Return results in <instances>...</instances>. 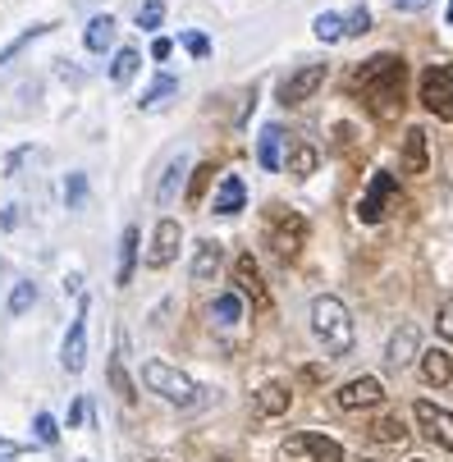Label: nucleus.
Instances as JSON below:
<instances>
[{"label":"nucleus","instance_id":"nucleus-11","mask_svg":"<svg viewBox=\"0 0 453 462\" xmlns=\"http://www.w3.org/2000/svg\"><path fill=\"white\" fill-rule=\"evenodd\" d=\"M380 399H384V384H380L375 375H357V380L339 384V393H335V403H339L344 412H357V408H375Z\"/></svg>","mask_w":453,"mask_h":462},{"label":"nucleus","instance_id":"nucleus-19","mask_svg":"<svg viewBox=\"0 0 453 462\" xmlns=\"http://www.w3.org/2000/svg\"><path fill=\"white\" fill-rule=\"evenodd\" d=\"M134 266H138V225H128L124 238H119V271H115V284H134Z\"/></svg>","mask_w":453,"mask_h":462},{"label":"nucleus","instance_id":"nucleus-2","mask_svg":"<svg viewBox=\"0 0 453 462\" xmlns=\"http://www.w3.org/2000/svg\"><path fill=\"white\" fill-rule=\"evenodd\" d=\"M311 335L326 344L330 357H344L353 353V316L339 298H316L311 302Z\"/></svg>","mask_w":453,"mask_h":462},{"label":"nucleus","instance_id":"nucleus-14","mask_svg":"<svg viewBox=\"0 0 453 462\" xmlns=\"http://www.w3.org/2000/svg\"><path fill=\"white\" fill-rule=\"evenodd\" d=\"M60 362H64V371H83V362H88V311L69 325L64 348H60Z\"/></svg>","mask_w":453,"mask_h":462},{"label":"nucleus","instance_id":"nucleus-8","mask_svg":"<svg viewBox=\"0 0 453 462\" xmlns=\"http://www.w3.org/2000/svg\"><path fill=\"white\" fill-rule=\"evenodd\" d=\"M234 293L238 298H252V307H271V293H266V280L262 271H256V256L252 252H238L234 256Z\"/></svg>","mask_w":453,"mask_h":462},{"label":"nucleus","instance_id":"nucleus-18","mask_svg":"<svg viewBox=\"0 0 453 462\" xmlns=\"http://www.w3.org/2000/svg\"><path fill=\"white\" fill-rule=\"evenodd\" d=\"M289 403H293V393H289V384H280V380H271V384L256 389V412H262V417H284Z\"/></svg>","mask_w":453,"mask_h":462},{"label":"nucleus","instance_id":"nucleus-26","mask_svg":"<svg viewBox=\"0 0 453 462\" xmlns=\"http://www.w3.org/2000/svg\"><path fill=\"white\" fill-rule=\"evenodd\" d=\"M366 435H371L375 444H403V439H408V430H403V421H399V417H380Z\"/></svg>","mask_w":453,"mask_h":462},{"label":"nucleus","instance_id":"nucleus-39","mask_svg":"<svg viewBox=\"0 0 453 462\" xmlns=\"http://www.w3.org/2000/svg\"><path fill=\"white\" fill-rule=\"evenodd\" d=\"M170 51H174L170 37H156V42H152V60H170Z\"/></svg>","mask_w":453,"mask_h":462},{"label":"nucleus","instance_id":"nucleus-37","mask_svg":"<svg viewBox=\"0 0 453 462\" xmlns=\"http://www.w3.org/2000/svg\"><path fill=\"white\" fill-rule=\"evenodd\" d=\"M439 335H444V339L453 344V298H448V302L439 307Z\"/></svg>","mask_w":453,"mask_h":462},{"label":"nucleus","instance_id":"nucleus-34","mask_svg":"<svg viewBox=\"0 0 453 462\" xmlns=\"http://www.w3.org/2000/svg\"><path fill=\"white\" fill-rule=\"evenodd\" d=\"M161 19H165V5H161V0H147V5L138 10V28H161Z\"/></svg>","mask_w":453,"mask_h":462},{"label":"nucleus","instance_id":"nucleus-28","mask_svg":"<svg viewBox=\"0 0 453 462\" xmlns=\"http://www.w3.org/2000/svg\"><path fill=\"white\" fill-rule=\"evenodd\" d=\"M174 92H179V83H174L170 74H161V79H156V83L147 88V97H143V110H161V106H165V101H170Z\"/></svg>","mask_w":453,"mask_h":462},{"label":"nucleus","instance_id":"nucleus-4","mask_svg":"<svg viewBox=\"0 0 453 462\" xmlns=\"http://www.w3.org/2000/svg\"><path fill=\"white\" fill-rule=\"evenodd\" d=\"M266 243L280 261H298V252L307 243V220L289 207H266Z\"/></svg>","mask_w":453,"mask_h":462},{"label":"nucleus","instance_id":"nucleus-22","mask_svg":"<svg viewBox=\"0 0 453 462\" xmlns=\"http://www.w3.org/2000/svg\"><path fill=\"white\" fill-rule=\"evenodd\" d=\"M316 165H320V152H316L311 143H298V147L289 152V161H284V170H289L293 179H307V174H316Z\"/></svg>","mask_w":453,"mask_h":462},{"label":"nucleus","instance_id":"nucleus-43","mask_svg":"<svg viewBox=\"0 0 453 462\" xmlns=\"http://www.w3.org/2000/svg\"><path fill=\"white\" fill-rule=\"evenodd\" d=\"M412 462H430V457H412Z\"/></svg>","mask_w":453,"mask_h":462},{"label":"nucleus","instance_id":"nucleus-23","mask_svg":"<svg viewBox=\"0 0 453 462\" xmlns=\"http://www.w3.org/2000/svg\"><path fill=\"white\" fill-rule=\"evenodd\" d=\"M417 339H421V335H417L412 325H408V329H399V335H394V344H390V366H394V371H403V366H408V362L417 357Z\"/></svg>","mask_w":453,"mask_h":462},{"label":"nucleus","instance_id":"nucleus-29","mask_svg":"<svg viewBox=\"0 0 453 462\" xmlns=\"http://www.w3.org/2000/svg\"><path fill=\"white\" fill-rule=\"evenodd\" d=\"M211 174H216V165H211V161H207V165H198V170L188 174V202H192V207H198V202H202V192L211 188Z\"/></svg>","mask_w":453,"mask_h":462},{"label":"nucleus","instance_id":"nucleus-10","mask_svg":"<svg viewBox=\"0 0 453 462\" xmlns=\"http://www.w3.org/2000/svg\"><path fill=\"white\" fill-rule=\"evenodd\" d=\"M320 83H326V64H302V69H293L280 83V106H302Z\"/></svg>","mask_w":453,"mask_h":462},{"label":"nucleus","instance_id":"nucleus-5","mask_svg":"<svg viewBox=\"0 0 453 462\" xmlns=\"http://www.w3.org/2000/svg\"><path fill=\"white\" fill-rule=\"evenodd\" d=\"M421 101H426L430 115L453 124V69L448 64H430V69L421 74Z\"/></svg>","mask_w":453,"mask_h":462},{"label":"nucleus","instance_id":"nucleus-32","mask_svg":"<svg viewBox=\"0 0 453 462\" xmlns=\"http://www.w3.org/2000/svg\"><path fill=\"white\" fill-rule=\"evenodd\" d=\"M32 302H37V284H14V293H10V316H23Z\"/></svg>","mask_w":453,"mask_h":462},{"label":"nucleus","instance_id":"nucleus-38","mask_svg":"<svg viewBox=\"0 0 453 462\" xmlns=\"http://www.w3.org/2000/svg\"><path fill=\"white\" fill-rule=\"evenodd\" d=\"M83 192H88V179H83V174H74V179H69V207H79V202H83Z\"/></svg>","mask_w":453,"mask_h":462},{"label":"nucleus","instance_id":"nucleus-21","mask_svg":"<svg viewBox=\"0 0 453 462\" xmlns=\"http://www.w3.org/2000/svg\"><path fill=\"white\" fill-rule=\"evenodd\" d=\"M83 42H88V51H110L115 46V19L110 14H97L92 23H88V32H83Z\"/></svg>","mask_w":453,"mask_h":462},{"label":"nucleus","instance_id":"nucleus-27","mask_svg":"<svg viewBox=\"0 0 453 462\" xmlns=\"http://www.w3.org/2000/svg\"><path fill=\"white\" fill-rule=\"evenodd\" d=\"M138 60H143V55H138L134 46H124V51L115 55V64H110V79H115L119 88H124L128 79H134V74H138Z\"/></svg>","mask_w":453,"mask_h":462},{"label":"nucleus","instance_id":"nucleus-41","mask_svg":"<svg viewBox=\"0 0 453 462\" xmlns=\"http://www.w3.org/2000/svg\"><path fill=\"white\" fill-rule=\"evenodd\" d=\"M444 19H448V23H453V0H448V10H444Z\"/></svg>","mask_w":453,"mask_h":462},{"label":"nucleus","instance_id":"nucleus-36","mask_svg":"<svg viewBox=\"0 0 453 462\" xmlns=\"http://www.w3.org/2000/svg\"><path fill=\"white\" fill-rule=\"evenodd\" d=\"M183 46H188L192 55H198V60H202V55H211V42H207L202 32H183Z\"/></svg>","mask_w":453,"mask_h":462},{"label":"nucleus","instance_id":"nucleus-35","mask_svg":"<svg viewBox=\"0 0 453 462\" xmlns=\"http://www.w3.org/2000/svg\"><path fill=\"white\" fill-rule=\"evenodd\" d=\"M344 32H353V37H362V32H371V14H366V10L357 5V10H353V14L344 19Z\"/></svg>","mask_w":453,"mask_h":462},{"label":"nucleus","instance_id":"nucleus-16","mask_svg":"<svg viewBox=\"0 0 453 462\" xmlns=\"http://www.w3.org/2000/svg\"><path fill=\"white\" fill-rule=\"evenodd\" d=\"M220 256H225V247H220L216 238H202V243H198V252H192V280H198V284L216 280V271H220Z\"/></svg>","mask_w":453,"mask_h":462},{"label":"nucleus","instance_id":"nucleus-25","mask_svg":"<svg viewBox=\"0 0 453 462\" xmlns=\"http://www.w3.org/2000/svg\"><path fill=\"white\" fill-rule=\"evenodd\" d=\"M183 174H188V161L174 156V161L165 165V174H161V188H156V202H161V207L174 202V192H179V179H183Z\"/></svg>","mask_w":453,"mask_h":462},{"label":"nucleus","instance_id":"nucleus-42","mask_svg":"<svg viewBox=\"0 0 453 462\" xmlns=\"http://www.w3.org/2000/svg\"><path fill=\"white\" fill-rule=\"evenodd\" d=\"M152 462H170V457H152Z\"/></svg>","mask_w":453,"mask_h":462},{"label":"nucleus","instance_id":"nucleus-7","mask_svg":"<svg viewBox=\"0 0 453 462\" xmlns=\"http://www.w3.org/2000/svg\"><path fill=\"white\" fill-rule=\"evenodd\" d=\"M284 453L289 457H311V462H344V444L330 439V435H316V430H298L284 439Z\"/></svg>","mask_w":453,"mask_h":462},{"label":"nucleus","instance_id":"nucleus-9","mask_svg":"<svg viewBox=\"0 0 453 462\" xmlns=\"http://www.w3.org/2000/svg\"><path fill=\"white\" fill-rule=\"evenodd\" d=\"M417 426H421L426 439H435L439 448L453 453V412H448V408H439V403H430V399H417Z\"/></svg>","mask_w":453,"mask_h":462},{"label":"nucleus","instance_id":"nucleus-17","mask_svg":"<svg viewBox=\"0 0 453 462\" xmlns=\"http://www.w3.org/2000/svg\"><path fill=\"white\" fill-rule=\"evenodd\" d=\"M430 152H426V128H408L403 134V174H426Z\"/></svg>","mask_w":453,"mask_h":462},{"label":"nucleus","instance_id":"nucleus-31","mask_svg":"<svg viewBox=\"0 0 453 462\" xmlns=\"http://www.w3.org/2000/svg\"><path fill=\"white\" fill-rule=\"evenodd\" d=\"M316 37L320 42H339L344 37V19L339 14H316Z\"/></svg>","mask_w":453,"mask_h":462},{"label":"nucleus","instance_id":"nucleus-30","mask_svg":"<svg viewBox=\"0 0 453 462\" xmlns=\"http://www.w3.org/2000/svg\"><path fill=\"white\" fill-rule=\"evenodd\" d=\"M110 384H115V393H119L124 403H134V399H138V393H134V380H128V371L119 366V357L110 362Z\"/></svg>","mask_w":453,"mask_h":462},{"label":"nucleus","instance_id":"nucleus-13","mask_svg":"<svg viewBox=\"0 0 453 462\" xmlns=\"http://www.w3.org/2000/svg\"><path fill=\"white\" fill-rule=\"evenodd\" d=\"M284 143H289L284 128L266 124L262 138H256V165H262V170H284Z\"/></svg>","mask_w":453,"mask_h":462},{"label":"nucleus","instance_id":"nucleus-40","mask_svg":"<svg viewBox=\"0 0 453 462\" xmlns=\"http://www.w3.org/2000/svg\"><path fill=\"white\" fill-rule=\"evenodd\" d=\"M394 5H399V10H421L426 0H394Z\"/></svg>","mask_w":453,"mask_h":462},{"label":"nucleus","instance_id":"nucleus-3","mask_svg":"<svg viewBox=\"0 0 453 462\" xmlns=\"http://www.w3.org/2000/svg\"><path fill=\"white\" fill-rule=\"evenodd\" d=\"M143 384L152 393H161L165 403H174V408H198L202 403V389L192 384L179 366H170V362H147L143 366Z\"/></svg>","mask_w":453,"mask_h":462},{"label":"nucleus","instance_id":"nucleus-33","mask_svg":"<svg viewBox=\"0 0 453 462\" xmlns=\"http://www.w3.org/2000/svg\"><path fill=\"white\" fill-rule=\"evenodd\" d=\"M32 430H37V439H42V444H55V439H60V426H55V417H51V412H37Z\"/></svg>","mask_w":453,"mask_h":462},{"label":"nucleus","instance_id":"nucleus-1","mask_svg":"<svg viewBox=\"0 0 453 462\" xmlns=\"http://www.w3.org/2000/svg\"><path fill=\"white\" fill-rule=\"evenodd\" d=\"M353 92L375 110V115H399V106H403V92H408V64L399 60V55H375V60H366L362 69L353 74Z\"/></svg>","mask_w":453,"mask_h":462},{"label":"nucleus","instance_id":"nucleus-15","mask_svg":"<svg viewBox=\"0 0 453 462\" xmlns=\"http://www.w3.org/2000/svg\"><path fill=\"white\" fill-rule=\"evenodd\" d=\"M243 202H247V183H243L238 174H225L220 188H216V197H211V211H216V216H238Z\"/></svg>","mask_w":453,"mask_h":462},{"label":"nucleus","instance_id":"nucleus-24","mask_svg":"<svg viewBox=\"0 0 453 462\" xmlns=\"http://www.w3.org/2000/svg\"><path fill=\"white\" fill-rule=\"evenodd\" d=\"M211 320H216V325H225V329H229V325H238V320H243V298H238L234 289H229V293H220V298L211 302Z\"/></svg>","mask_w":453,"mask_h":462},{"label":"nucleus","instance_id":"nucleus-12","mask_svg":"<svg viewBox=\"0 0 453 462\" xmlns=\"http://www.w3.org/2000/svg\"><path fill=\"white\" fill-rule=\"evenodd\" d=\"M179 243H183L179 220H161V225H156V234H152V247H147V266H152V271L170 266V261L179 256Z\"/></svg>","mask_w":453,"mask_h":462},{"label":"nucleus","instance_id":"nucleus-20","mask_svg":"<svg viewBox=\"0 0 453 462\" xmlns=\"http://www.w3.org/2000/svg\"><path fill=\"white\" fill-rule=\"evenodd\" d=\"M421 375H426L430 384H448V380H453V357H448L444 348H426V353H421Z\"/></svg>","mask_w":453,"mask_h":462},{"label":"nucleus","instance_id":"nucleus-6","mask_svg":"<svg viewBox=\"0 0 453 462\" xmlns=\"http://www.w3.org/2000/svg\"><path fill=\"white\" fill-rule=\"evenodd\" d=\"M394 188H399V179H394L390 170L371 174V183H366V192H362V202H357V220H362V225H380L384 211H390V202H394Z\"/></svg>","mask_w":453,"mask_h":462}]
</instances>
